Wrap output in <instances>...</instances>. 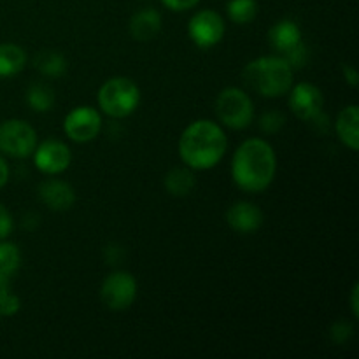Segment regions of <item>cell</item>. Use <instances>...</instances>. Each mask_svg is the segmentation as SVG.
I'll return each mask as SVG.
<instances>
[{
	"label": "cell",
	"instance_id": "cell-1",
	"mask_svg": "<svg viewBox=\"0 0 359 359\" xmlns=\"http://www.w3.org/2000/svg\"><path fill=\"white\" fill-rule=\"evenodd\" d=\"M276 172V151L266 140L248 139L235 151L231 160V177L244 191H265L273 182Z\"/></svg>",
	"mask_w": 359,
	"mask_h": 359
},
{
	"label": "cell",
	"instance_id": "cell-2",
	"mask_svg": "<svg viewBox=\"0 0 359 359\" xmlns=\"http://www.w3.org/2000/svg\"><path fill=\"white\" fill-rule=\"evenodd\" d=\"M228 139L223 128L210 119L186 126L179 139V156L191 170H209L223 160Z\"/></svg>",
	"mask_w": 359,
	"mask_h": 359
},
{
	"label": "cell",
	"instance_id": "cell-3",
	"mask_svg": "<svg viewBox=\"0 0 359 359\" xmlns=\"http://www.w3.org/2000/svg\"><path fill=\"white\" fill-rule=\"evenodd\" d=\"M242 77L262 97H283L293 86V67L283 56H259L244 67Z\"/></svg>",
	"mask_w": 359,
	"mask_h": 359
},
{
	"label": "cell",
	"instance_id": "cell-4",
	"mask_svg": "<svg viewBox=\"0 0 359 359\" xmlns=\"http://www.w3.org/2000/svg\"><path fill=\"white\" fill-rule=\"evenodd\" d=\"M98 107L111 118H126L140 102V90L128 77H112L98 90Z\"/></svg>",
	"mask_w": 359,
	"mask_h": 359
},
{
	"label": "cell",
	"instance_id": "cell-5",
	"mask_svg": "<svg viewBox=\"0 0 359 359\" xmlns=\"http://www.w3.org/2000/svg\"><path fill=\"white\" fill-rule=\"evenodd\" d=\"M216 114L228 128L244 130L255 118V105L251 97L241 88H224L216 98Z\"/></svg>",
	"mask_w": 359,
	"mask_h": 359
},
{
	"label": "cell",
	"instance_id": "cell-6",
	"mask_svg": "<svg viewBox=\"0 0 359 359\" xmlns=\"http://www.w3.org/2000/svg\"><path fill=\"white\" fill-rule=\"evenodd\" d=\"M37 146V133L21 119L0 123V153L13 158H27Z\"/></svg>",
	"mask_w": 359,
	"mask_h": 359
},
{
	"label": "cell",
	"instance_id": "cell-7",
	"mask_svg": "<svg viewBox=\"0 0 359 359\" xmlns=\"http://www.w3.org/2000/svg\"><path fill=\"white\" fill-rule=\"evenodd\" d=\"M100 298L111 311H125L137 298V280L128 272H114L102 283Z\"/></svg>",
	"mask_w": 359,
	"mask_h": 359
},
{
	"label": "cell",
	"instance_id": "cell-8",
	"mask_svg": "<svg viewBox=\"0 0 359 359\" xmlns=\"http://www.w3.org/2000/svg\"><path fill=\"white\" fill-rule=\"evenodd\" d=\"M102 118L97 109L90 105H81V107L72 109L63 119V130L67 137L74 142H90L100 133Z\"/></svg>",
	"mask_w": 359,
	"mask_h": 359
},
{
	"label": "cell",
	"instance_id": "cell-9",
	"mask_svg": "<svg viewBox=\"0 0 359 359\" xmlns=\"http://www.w3.org/2000/svg\"><path fill=\"white\" fill-rule=\"evenodd\" d=\"M189 39L195 42L198 48H212L219 44L224 35V21L216 11L203 9L193 14L188 23Z\"/></svg>",
	"mask_w": 359,
	"mask_h": 359
},
{
	"label": "cell",
	"instance_id": "cell-10",
	"mask_svg": "<svg viewBox=\"0 0 359 359\" xmlns=\"http://www.w3.org/2000/svg\"><path fill=\"white\" fill-rule=\"evenodd\" d=\"M34 163L42 174L58 175L69 168L72 161V153L69 146L60 140H46L34 149Z\"/></svg>",
	"mask_w": 359,
	"mask_h": 359
},
{
	"label": "cell",
	"instance_id": "cell-11",
	"mask_svg": "<svg viewBox=\"0 0 359 359\" xmlns=\"http://www.w3.org/2000/svg\"><path fill=\"white\" fill-rule=\"evenodd\" d=\"M290 107L298 119L311 121L319 112H323V93L318 86L311 83H298L291 86Z\"/></svg>",
	"mask_w": 359,
	"mask_h": 359
},
{
	"label": "cell",
	"instance_id": "cell-12",
	"mask_svg": "<svg viewBox=\"0 0 359 359\" xmlns=\"http://www.w3.org/2000/svg\"><path fill=\"white\" fill-rule=\"evenodd\" d=\"M39 198L46 207L56 212L69 210L76 202V191L72 186L58 179H48L39 186Z\"/></svg>",
	"mask_w": 359,
	"mask_h": 359
},
{
	"label": "cell",
	"instance_id": "cell-13",
	"mask_svg": "<svg viewBox=\"0 0 359 359\" xmlns=\"http://www.w3.org/2000/svg\"><path fill=\"white\" fill-rule=\"evenodd\" d=\"M226 223L237 233H252L263 224V212L251 202L233 203L226 210Z\"/></svg>",
	"mask_w": 359,
	"mask_h": 359
},
{
	"label": "cell",
	"instance_id": "cell-14",
	"mask_svg": "<svg viewBox=\"0 0 359 359\" xmlns=\"http://www.w3.org/2000/svg\"><path fill=\"white\" fill-rule=\"evenodd\" d=\"M269 42L276 51H279L280 55L286 56L287 53L293 51L294 48H298L302 42V30L294 21L291 20H280L273 25L269 30Z\"/></svg>",
	"mask_w": 359,
	"mask_h": 359
},
{
	"label": "cell",
	"instance_id": "cell-15",
	"mask_svg": "<svg viewBox=\"0 0 359 359\" xmlns=\"http://www.w3.org/2000/svg\"><path fill=\"white\" fill-rule=\"evenodd\" d=\"M359 111L356 105H347L346 109L339 112L335 121L337 135H339L340 142L351 151H358L359 147Z\"/></svg>",
	"mask_w": 359,
	"mask_h": 359
},
{
	"label": "cell",
	"instance_id": "cell-16",
	"mask_svg": "<svg viewBox=\"0 0 359 359\" xmlns=\"http://www.w3.org/2000/svg\"><path fill=\"white\" fill-rule=\"evenodd\" d=\"M161 30V14L156 9H142L130 20V34L135 41L147 42Z\"/></svg>",
	"mask_w": 359,
	"mask_h": 359
},
{
	"label": "cell",
	"instance_id": "cell-17",
	"mask_svg": "<svg viewBox=\"0 0 359 359\" xmlns=\"http://www.w3.org/2000/svg\"><path fill=\"white\" fill-rule=\"evenodd\" d=\"M195 174L189 167H174L165 175V189L177 198L188 196L195 189Z\"/></svg>",
	"mask_w": 359,
	"mask_h": 359
},
{
	"label": "cell",
	"instance_id": "cell-18",
	"mask_svg": "<svg viewBox=\"0 0 359 359\" xmlns=\"http://www.w3.org/2000/svg\"><path fill=\"white\" fill-rule=\"evenodd\" d=\"M27 65V53L23 48L11 42L0 44V77H13Z\"/></svg>",
	"mask_w": 359,
	"mask_h": 359
},
{
	"label": "cell",
	"instance_id": "cell-19",
	"mask_svg": "<svg viewBox=\"0 0 359 359\" xmlns=\"http://www.w3.org/2000/svg\"><path fill=\"white\" fill-rule=\"evenodd\" d=\"M34 67L46 77H60L67 72L65 56L56 51H41L35 55Z\"/></svg>",
	"mask_w": 359,
	"mask_h": 359
},
{
	"label": "cell",
	"instance_id": "cell-20",
	"mask_svg": "<svg viewBox=\"0 0 359 359\" xmlns=\"http://www.w3.org/2000/svg\"><path fill=\"white\" fill-rule=\"evenodd\" d=\"M27 102L34 111L46 112L49 109H53V105H55V91L48 84L35 83L28 88Z\"/></svg>",
	"mask_w": 359,
	"mask_h": 359
},
{
	"label": "cell",
	"instance_id": "cell-21",
	"mask_svg": "<svg viewBox=\"0 0 359 359\" xmlns=\"http://www.w3.org/2000/svg\"><path fill=\"white\" fill-rule=\"evenodd\" d=\"M226 11L233 23L248 25L258 14V4H256V0H230Z\"/></svg>",
	"mask_w": 359,
	"mask_h": 359
},
{
	"label": "cell",
	"instance_id": "cell-22",
	"mask_svg": "<svg viewBox=\"0 0 359 359\" xmlns=\"http://www.w3.org/2000/svg\"><path fill=\"white\" fill-rule=\"evenodd\" d=\"M21 265L20 249L11 242H0V276L13 277Z\"/></svg>",
	"mask_w": 359,
	"mask_h": 359
},
{
	"label": "cell",
	"instance_id": "cell-23",
	"mask_svg": "<svg viewBox=\"0 0 359 359\" xmlns=\"http://www.w3.org/2000/svg\"><path fill=\"white\" fill-rule=\"evenodd\" d=\"M20 307V298L11 290V277L0 276V316H14Z\"/></svg>",
	"mask_w": 359,
	"mask_h": 359
},
{
	"label": "cell",
	"instance_id": "cell-24",
	"mask_svg": "<svg viewBox=\"0 0 359 359\" xmlns=\"http://www.w3.org/2000/svg\"><path fill=\"white\" fill-rule=\"evenodd\" d=\"M286 125V118H284L283 112L279 111H269L262 116L259 119V128L265 133H277L283 130V126Z\"/></svg>",
	"mask_w": 359,
	"mask_h": 359
},
{
	"label": "cell",
	"instance_id": "cell-25",
	"mask_svg": "<svg viewBox=\"0 0 359 359\" xmlns=\"http://www.w3.org/2000/svg\"><path fill=\"white\" fill-rule=\"evenodd\" d=\"M11 231H13V216H11L9 210L0 203V241L9 237Z\"/></svg>",
	"mask_w": 359,
	"mask_h": 359
},
{
	"label": "cell",
	"instance_id": "cell-26",
	"mask_svg": "<svg viewBox=\"0 0 359 359\" xmlns=\"http://www.w3.org/2000/svg\"><path fill=\"white\" fill-rule=\"evenodd\" d=\"M170 11H188L195 7L200 0H161Z\"/></svg>",
	"mask_w": 359,
	"mask_h": 359
},
{
	"label": "cell",
	"instance_id": "cell-27",
	"mask_svg": "<svg viewBox=\"0 0 359 359\" xmlns=\"http://www.w3.org/2000/svg\"><path fill=\"white\" fill-rule=\"evenodd\" d=\"M344 76H346L347 83H349L351 86H358V72L353 65H344Z\"/></svg>",
	"mask_w": 359,
	"mask_h": 359
},
{
	"label": "cell",
	"instance_id": "cell-28",
	"mask_svg": "<svg viewBox=\"0 0 359 359\" xmlns=\"http://www.w3.org/2000/svg\"><path fill=\"white\" fill-rule=\"evenodd\" d=\"M7 181H9V167H7L6 160L0 154V188H4L7 184Z\"/></svg>",
	"mask_w": 359,
	"mask_h": 359
},
{
	"label": "cell",
	"instance_id": "cell-29",
	"mask_svg": "<svg viewBox=\"0 0 359 359\" xmlns=\"http://www.w3.org/2000/svg\"><path fill=\"white\" fill-rule=\"evenodd\" d=\"M358 293H359V286L358 284H354L353 287V294H351V307H353V314L358 316L359 309H358Z\"/></svg>",
	"mask_w": 359,
	"mask_h": 359
}]
</instances>
